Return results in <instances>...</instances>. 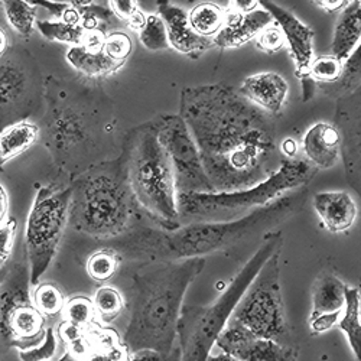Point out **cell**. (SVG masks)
<instances>
[{"label": "cell", "instance_id": "obj_24", "mask_svg": "<svg viewBox=\"0 0 361 361\" xmlns=\"http://www.w3.org/2000/svg\"><path fill=\"white\" fill-rule=\"evenodd\" d=\"M347 285L336 275L324 272L321 274L312 286V311L311 318L322 314H333L343 310L345 302Z\"/></svg>", "mask_w": 361, "mask_h": 361}, {"label": "cell", "instance_id": "obj_1", "mask_svg": "<svg viewBox=\"0 0 361 361\" xmlns=\"http://www.w3.org/2000/svg\"><path fill=\"white\" fill-rule=\"evenodd\" d=\"M179 116L191 132L214 192L255 187L285 159L276 143L274 116L231 85L184 88Z\"/></svg>", "mask_w": 361, "mask_h": 361}, {"label": "cell", "instance_id": "obj_11", "mask_svg": "<svg viewBox=\"0 0 361 361\" xmlns=\"http://www.w3.org/2000/svg\"><path fill=\"white\" fill-rule=\"evenodd\" d=\"M97 117L85 109L54 94L48 103L45 145L59 164L87 155L97 145Z\"/></svg>", "mask_w": 361, "mask_h": 361}, {"label": "cell", "instance_id": "obj_6", "mask_svg": "<svg viewBox=\"0 0 361 361\" xmlns=\"http://www.w3.org/2000/svg\"><path fill=\"white\" fill-rule=\"evenodd\" d=\"M317 171L305 159H283L272 175L250 188L228 192H178L179 224L242 219L290 191L307 187Z\"/></svg>", "mask_w": 361, "mask_h": 361}, {"label": "cell", "instance_id": "obj_2", "mask_svg": "<svg viewBox=\"0 0 361 361\" xmlns=\"http://www.w3.org/2000/svg\"><path fill=\"white\" fill-rule=\"evenodd\" d=\"M308 197L307 187L290 191L274 202L255 209L233 221L188 223L175 230L137 226L132 231L109 240L122 259L142 262H166L188 257H204L216 252L230 250L259 235L274 231L281 223L300 212Z\"/></svg>", "mask_w": 361, "mask_h": 361}, {"label": "cell", "instance_id": "obj_3", "mask_svg": "<svg viewBox=\"0 0 361 361\" xmlns=\"http://www.w3.org/2000/svg\"><path fill=\"white\" fill-rule=\"evenodd\" d=\"M204 257L143 262L130 278L129 321L122 337L130 353L149 348L171 353L184 296L202 274Z\"/></svg>", "mask_w": 361, "mask_h": 361}, {"label": "cell", "instance_id": "obj_38", "mask_svg": "<svg viewBox=\"0 0 361 361\" xmlns=\"http://www.w3.org/2000/svg\"><path fill=\"white\" fill-rule=\"evenodd\" d=\"M102 51L116 63L125 64L133 51L132 38L123 31H113L104 35Z\"/></svg>", "mask_w": 361, "mask_h": 361}, {"label": "cell", "instance_id": "obj_53", "mask_svg": "<svg viewBox=\"0 0 361 361\" xmlns=\"http://www.w3.org/2000/svg\"><path fill=\"white\" fill-rule=\"evenodd\" d=\"M5 272H6V267H5V269H0V283H2V281H4Z\"/></svg>", "mask_w": 361, "mask_h": 361}, {"label": "cell", "instance_id": "obj_19", "mask_svg": "<svg viewBox=\"0 0 361 361\" xmlns=\"http://www.w3.org/2000/svg\"><path fill=\"white\" fill-rule=\"evenodd\" d=\"M314 208L324 227L334 233L348 231L357 220V204L345 191H324L314 197Z\"/></svg>", "mask_w": 361, "mask_h": 361}, {"label": "cell", "instance_id": "obj_5", "mask_svg": "<svg viewBox=\"0 0 361 361\" xmlns=\"http://www.w3.org/2000/svg\"><path fill=\"white\" fill-rule=\"evenodd\" d=\"M120 157L143 216L158 228L168 231L178 228L180 224L175 176L169 158L158 140L154 120L128 132Z\"/></svg>", "mask_w": 361, "mask_h": 361}, {"label": "cell", "instance_id": "obj_29", "mask_svg": "<svg viewBox=\"0 0 361 361\" xmlns=\"http://www.w3.org/2000/svg\"><path fill=\"white\" fill-rule=\"evenodd\" d=\"M361 82V64H360V47L343 63L340 78L333 84H318L324 93L336 97H344L360 90Z\"/></svg>", "mask_w": 361, "mask_h": 361}, {"label": "cell", "instance_id": "obj_39", "mask_svg": "<svg viewBox=\"0 0 361 361\" xmlns=\"http://www.w3.org/2000/svg\"><path fill=\"white\" fill-rule=\"evenodd\" d=\"M58 340L52 326H48L42 341L31 348L19 351L20 361H51L56 353Z\"/></svg>", "mask_w": 361, "mask_h": 361}, {"label": "cell", "instance_id": "obj_44", "mask_svg": "<svg viewBox=\"0 0 361 361\" xmlns=\"http://www.w3.org/2000/svg\"><path fill=\"white\" fill-rule=\"evenodd\" d=\"M340 315H341V311L333 312V314H322L319 317L310 319V328H311L312 336L324 334V333H326V331L337 326Z\"/></svg>", "mask_w": 361, "mask_h": 361}, {"label": "cell", "instance_id": "obj_23", "mask_svg": "<svg viewBox=\"0 0 361 361\" xmlns=\"http://www.w3.org/2000/svg\"><path fill=\"white\" fill-rule=\"evenodd\" d=\"M41 137V129L29 120L12 123L0 132V168L31 149Z\"/></svg>", "mask_w": 361, "mask_h": 361}, {"label": "cell", "instance_id": "obj_41", "mask_svg": "<svg viewBox=\"0 0 361 361\" xmlns=\"http://www.w3.org/2000/svg\"><path fill=\"white\" fill-rule=\"evenodd\" d=\"M256 47L266 52V54H275L285 47V39L281 32V29L276 25H269L257 35Z\"/></svg>", "mask_w": 361, "mask_h": 361}, {"label": "cell", "instance_id": "obj_48", "mask_svg": "<svg viewBox=\"0 0 361 361\" xmlns=\"http://www.w3.org/2000/svg\"><path fill=\"white\" fill-rule=\"evenodd\" d=\"M9 212V197L6 188L0 184V226H2L8 219Z\"/></svg>", "mask_w": 361, "mask_h": 361}, {"label": "cell", "instance_id": "obj_45", "mask_svg": "<svg viewBox=\"0 0 361 361\" xmlns=\"http://www.w3.org/2000/svg\"><path fill=\"white\" fill-rule=\"evenodd\" d=\"M260 0H228V13L246 15L256 11Z\"/></svg>", "mask_w": 361, "mask_h": 361}, {"label": "cell", "instance_id": "obj_50", "mask_svg": "<svg viewBox=\"0 0 361 361\" xmlns=\"http://www.w3.org/2000/svg\"><path fill=\"white\" fill-rule=\"evenodd\" d=\"M145 22H146V15H145L142 11H139V12L128 22V26L132 27V29H135V31H140V29H142L143 25H145Z\"/></svg>", "mask_w": 361, "mask_h": 361}, {"label": "cell", "instance_id": "obj_52", "mask_svg": "<svg viewBox=\"0 0 361 361\" xmlns=\"http://www.w3.org/2000/svg\"><path fill=\"white\" fill-rule=\"evenodd\" d=\"M207 361H238V360L233 358L231 355H227V354L221 353V354H217V355L209 354L208 358H207Z\"/></svg>", "mask_w": 361, "mask_h": 361}, {"label": "cell", "instance_id": "obj_32", "mask_svg": "<svg viewBox=\"0 0 361 361\" xmlns=\"http://www.w3.org/2000/svg\"><path fill=\"white\" fill-rule=\"evenodd\" d=\"M123 259L114 249L103 247L87 259L85 270L88 276L97 283H106L117 274Z\"/></svg>", "mask_w": 361, "mask_h": 361}, {"label": "cell", "instance_id": "obj_20", "mask_svg": "<svg viewBox=\"0 0 361 361\" xmlns=\"http://www.w3.org/2000/svg\"><path fill=\"white\" fill-rule=\"evenodd\" d=\"M274 19L264 9H256L246 15H226L224 26L213 38L214 47L219 48H238L253 38H256L263 29L272 25Z\"/></svg>", "mask_w": 361, "mask_h": 361}, {"label": "cell", "instance_id": "obj_10", "mask_svg": "<svg viewBox=\"0 0 361 361\" xmlns=\"http://www.w3.org/2000/svg\"><path fill=\"white\" fill-rule=\"evenodd\" d=\"M27 264L6 266L0 283V348L23 351L39 344L47 331V318L32 302Z\"/></svg>", "mask_w": 361, "mask_h": 361}, {"label": "cell", "instance_id": "obj_51", "mask_svg": "<svg viewBox=\"0 0 361 361\" xmlns=\"http://www.w3.org/2000/svg\"><path fill=\"white\" fill-rule=\"evenodd\" d=\"M9 48V37L5 29L0 26V58H2Z\"/></svg>", "mask_w": 361, "mask_h": 361}, {"label": "cell", "instance_id": "obj_14", "mask_svg": "<svg viewBox=\"0 0 361 361\" xmlns=\"http://www.w3.org/2000/svg\"><path fill=\"white\" fill-rule=\"evenodd\" d=\"M260 5L281 29L295 63L296 75L305 84L310 81L308 70L314 59V31L289 11L276 5L274 0H260Z\"/></svg>", "mask_w": 361, "mask_h": 361}, {"label": "cell", "instance_id": "obj_21", "mask_svg": "<svg viewBox=\"0 0 361 361\" xmlns=\"http://www.w3.org/2000/svg\"><path fill=\"white\" fill-rule=\"evenodd\" d=\"M361 0L351 2L341 11L337 20L333 44H331V55L338 58L340 61L345 59L360 47L361 37Z\"/></svg>", "mask_w": 361, "mask_h": 361}, {"label": "cell", "instance_id": "obj_25", "mask_svg": "<svg viewBox=\"0 0 361 361\" xmlns=\"http://www.w3.org/2000/svg\"><path fill=\"white\" fill-rule=\"evenodd\" d=\"M67 63L81 75L88 78H102L117 73L125 64L116 63L102 49L93 51L82 45H74L67 51Z\"/></svg>", "mask_w": 361, "mask_h": 361}, {"label": "cell", "instance_id": "obj_49", "mask_svg": "<svg viewBox=\"0 0 361 361\" xmlns=\"http://www.w3.org/2000/svg\"><path fill=\"white\" fill-rule=\"evenodd\" d=\"M51 2L66 5V6H74V8H84L88 5H93L94 0H51Z\"/></svg>", "mask_w": 361, "mask_h": 361}, {"label": "cell", "instance_id": "obj_17", "mask_svg": "<svg viewBox=\"0 0 361 361\" xmlns=\"http://www.w3.org/2000/svg\"><path fill=\"white\" fill-rule=\"evenodd\" d=\"M237 92L270 116H278L285 107L289 84L276 73H259L247 77Z\"/></svg>", "mask_w": 361, "mask_h": 361}, {"label": "cell", "instance_id": "obj_18", "mask_svg": "<svg viewBox=\"0 0 361 361\" xmlns=\"http://www.w3.org/2000/svg\"><path fill=\"white\" fill-rule=\"evenodd\" d=\"M307 161L317 169H329L340 161L341 137L334 125L325 122L312 125L302 137Z\"/></svg>", "mask_w": 361, "mask_h": 361}, {"label": "cell", "instance_id": "obj_8", "mask_svg": "<svg viewBox=\"0 0 361 361\" xmlns=\"http://www.w3.org/2000/svg\"><path fill=\"white\" fill-rule=\"evenodd\" d=\"M71 185L38 188L25 228V253L31 285L37 286L52 260L68 226Z\"/></svg>", "mask_w": 361, "mask_h": 361}, {"label": "cell", "instance_id": "obj_34", "mask_svg": "<svg viewBox=\"0 0 361 361\" xmlns=\"http://www.w3.org/2000/svg\"><path fill=\"white\" fill-rule=\"evenodd\" d=\"M34 288L32 302L45 318H55L63 314L66 298L61 289L51 282L38 283Z\"/></svg>", "mask_w": 361, "mask_h": 361}, {"label": "cell", "instance_id": "obj_42", "mask_svg": "<svg viewBox=\"0 0 361 361\" xmlns=\"http://www.w3.org/2000/svg\"><path fill=\"white\" fill-rule=\"evenodd\" d=\"M128 361H179V348L178 345L171 353H161L157 350H137L130 353Z\"/></svg>", "mask_w": 361, "mask_h": 361}, {"label": "cell", "instance_id": "obj_9", "mask_svg": "<svg viewBox=\"0 0 361 361\" xmlns=\"http://www.w3.org/2000/svg\"><path fill=\"white\" fill-rule=\"evenodd\" d=\"M281 252L276 250L260 267L231 312L262 338L289 344V328L281 288Z\"/></svg>", "mask_w": 361, "mask_h": 361}, {"label": "cell", "instance_id": "obj_13", "mask_svg": "<svg viewBox=\"0 0 361 361\" xmlns=\"http://www.w3.org/2000/svg\"><path fill=\"white\" fill-rule=\"evenodd\" d=\"M221 353L238 361H298V347L262 338L245 325L228 318L216 340Z\"/></svg>", "mask_w": 361, "mask_h": 361}, {"label": "cell", "instance_id": "obj_22", "mask_svg": "<svg viewBox=\"0 0 361 361\" xmlns=\"http://www.w3.org/2000/svg\"><path fill=\"white\" fill-rule=\"evenodd\" d=\"M85 333L88 347L84 361H128L130 351L114 329L96 322Z\"/></svg>", "mask_w": 361, "mask_h": 361}, {"label": "cell", "instance_id": "obj_43", "mask_svg": "<svg viewBox=\"0 0 361 361\" xmlns=\"http://www.w3.org/2000/svg\"><path fill=\"white\" fill-rule=\"evenodd\" d=\"M111 13L123 22H129L140 9L137 0H109Z\"/></svg>", "mask_w": 361, "mask_h": 361}, {"label": "cell", "instance_id": "obj_35", "mask_svg": "<svg viewBox=\"0 0 361 361\" xmlns=\"http://www.w3.org/2000/svg\"><path fill=\"white\" fill-rule=\"evenodd\" d=\"M63 315L64 321L84 329L94 325L97 321L93 300L85 296H74L70 300H66Z\"/></svg>", "mask_w": 361, "mask_h": 361}, {"label": "cell", "instance_id": "obj_36", "mask_svg": "<svg viewBox=\"0 0 361 361\" xmlns=\"http://www.w3.org/2000/svg\"><path fill=\"white\" fill-rule=\"evenodd\" d=\"M139 38L149 51H164L169 48L166 27L159 15L146 16V22L139 31Z\"/></svg>", "mask_w": 361, "mask_h": 361}, {"label": "cell", "instance_id": "obj_4", "mask_svg": "<svg viewBox=\"0 0 361 361\" xmlns=\"http://www.w3.org/2000/svg\"><path fill=\"white\" fill-rule=\"evenodd\" d=\"M122 157L94 165L71 184L68 224L82 234L113 240L142 226Z\"/></svg>", "mask_w": 361, "mask_h": 361}, {"label": "cell", "instance_id": "obj_12", "mask_svg": "<svg viewBox=\"0 0 361 361\" xmlns=\"http://www.w3.org/2000/svg\"><path fill=\"white\" fill-rule=\"evenodd\" d=\"M154 123L169 158L178 192H214L184 118L179 114H159Z\"/></svg>", "mask_w": 361, "mask_h": 361}, {"label": "cell", "instance_id": "obj_46", "mask_svg": "<svg viewBox=\"0 0 361 361\" xmlns=\"http://www.w3.org/2000/svg\"><path fill=\"white\" fill-rule=\"evenodd\" d=\"M312 2L325 12L336 13L343 11L351 0H312Z\"/></svg>", "mask_w": 361, "mask_h": 361}, {"label": "cell", "instance_id": "obj_16", "mask_svg": "<svg viewBox=\"0 0 361 361\" xmlns=\"http://www.w3.org/2000/svg\"><path fill=\"white\" fill-rule=\"evenodd\" d=\"M157 6L166 27L169 47L175 51L197 58L198 54L214 48L213 38H205L194 32L188 22L187 11L175 6L169 0H157Z\"/></svg>", "mask_w": 361, "mask_h": 361}, {"label": "cell", "instance_id": "obj_30", "mask_svg": "<svg viewBox=\"0 0 361 361\" xmlns=\"http://www.w3.org/2000/svg\"><path fill=\"white\" fill-rule=\"evenodd\" d=\"M0 4L13 31L22 38L31 37L37 23V6L27 0H0Z\"/></svg>", "mask_w": 361, "mask_h": 361}, {"label": "cell", "instance_id": "obj_27", "mask_svg": "<svg viewBox=\"0 0 361 361\" xmlns=\"http://www.w3.org/2000/svg\"><path fill=\"white\" fill-rule=\"evenodd\" d=\"M29 81V74L20 64L0 63V107H8L20 100L27 93Z\"/></svg>", "mask_w": 361, "mask_h": 361}, {"label": "cell", "instance_id": "obj_37", "mask_svg": "<svg viewBox=\"0 0 361 361\" xmlns=\"http://www.w3.org/2000/svg\"><path fill=\"white\" fill-rule=\"evenodd\" d=\"M343 63L333 55L314 58L308 70V78L315 80L318 84H333L341 75Z\"/></svg>", "mask_w": 361, "mask_h": 361}, {"label": "cell", "instance_id": "obj_47", "mask_svg": "<svg viewBox=\"0 0 361 361\" xmlns=\"http://www.w3.org/2000/svg\"><path fill=\"white\" fill-rule=\"evenodd\" d=\"M279 150L285 159H293L296 158V154H298V143L292 137H288L282 142Z\"/></svg>", "mask_w": 361, "mask_h": 361}, {"label": "cell", "instance_id": "obj_31", "mask_svg": "<svg viewBox=\"0 0 361 361\" xmlns=\"http://www.w3.org/2000/svg\"><path fill=\"white\" fill-rule=\"evenodd\" d=\"M93 305L96 317L103 324L109 325L123 314L126 308V299L117 288L104 285L97 289L93 298Z\"/></svg>", "mask_w": 361, "mask_h": 361}, {"label": "cell", "instance_id": "obj_28", "mask_svg": "<svg viewBox=\"0 0 361 361\" xmlns=\"http://www.w3.org/2000/svg\"><path fill=\"white\" fill-rule=\"evenodd\" d=\"M226 12L216 4L197 5L188 13V22L194 32L205 38H214L226 22Z\"/></svg>", "mask_w": 361, "mask_h": 361}, {"label": "cell", "instance_id": "obj_26", "mask_svg": "<svg viewBox=\"0 0 361 361\" xmlns=\"http://www.w3.org/2000/svg\"><path fill=\"white\" fill-rule=\"evenodd\" d=\"M361 299H360V288L348 286L345 288V302L341 310L340 319L337 326L348 338V344L355 355V360L360 361L361 354Z\"/></svg>", "mask_w": 361, "mask_h": 361}, {"label": "cell", "instance_id": "obj_40", "mask_svg": "<svg viewBox=\"0 0 361 361\" xmlns=\"http://www.w3.org/2000/svg\"><path fill=\"white\" fill-rule=\"evenodd\" d=\"M18 221L13 217H8L0 226V269H5L11 260L15 238H16Z\"/></svg>", "mask_w": 361, "mask_h": 361}, {"label": "cell", "instance_id": "obj_7", "mask_svg": "<svg viewBox=\"0 0 361 361\" xmlns=\"http://www.w3.org/2000/svg\"><path fill=\"white\" fill-rule=\"evenodd\" d=\"M282 246L283 237L281 231L266 233L259 249L212 305H185L180 308L176 324L179 361H207L240 296L263 263Z\"/></svg>", "mask_w": 361, "mask_h": 361}, {"label": "cell", "instance_id": "obj_33", "mask_svg": "<svg viewBox=\"0 0 361 361\" xmlns=\"http://www.w3.org/2000/svg\"><path fill=\"white\" fill-rule=\"evenodd\" d=\"M35 26L39 34L52 42L68 44L71 47L81 45L85 31L80 25H71L61 19L56 20H37Z\"/></svg>", "mask_w": 361, "mask_h": 361}, {"label": "cell", "instance_id": "obj_15", "mask_svg": "<svg viewBox=\"0 0 361 361\" xmlns=\"http://www.w3.org/2000/svg\"><path fill=\"white\" fill-rule=\"evenodd\" d=\"M341 137V157L350 185L360 192L361 171V118H360V90L338 99L337 117L334 125Z\"/></svg>", "mask_w": 361, "mask_h": 361}]
</instances>
